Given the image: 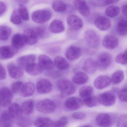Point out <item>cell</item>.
Segmentation results:
<instances>
[{"label": "cell", "mask_w": 127, "mask_h": 127, "mask_svg": "<svg viewBox=\"0 0 127 127\" xmlns=\"http://www.w3.org/2000/svg\"><path fill=\"white\" fill-rule=\"evenodd\" d=\"M115 122V116L108 113L100 114L95 119L96 125L99 127H111Z\"/></svg>", "instance_id": "cell-1"}, {"label": "cell", "mask_w": 127, "mask_h": 127, "mask_svg": "<svg viewBox=\"0 0 127 127\" xmlns=\"http://www.w3.org/2000/svg\"><path fill=\"white\" fill-rule=\"evenodd\" d=\"M37 110L43 113H53L56 109V105L49 99L46 98L39 101L36 104Z\"/></svg>", "instance_id": "cell-2"}, {"label": "cell", "mask_w": 127, "mask_h": 127, "mask_svg": "<svg viewBox=\"0 0 127 127\" xmlns=\"http://www.w3.org/2000/svg\"><path fill=\"white\" fill-rule=\"evenodd\" d=\"M84 37L87 43L93 48L98 47L100 43V36L97 32L92 30H88L85 31Z\"/></svg>", "instance_id": "cell-3"}, {"label": "cell", "mask_w": 127, "mask_h": 127, "mask_svg": "<svg viewBox=\"0 0 127 127\" xmlns=\"http://www.w3.org/2000/svg\"><path fill=\"white\" fill-rule=\"evenodd\" d=\"M58 89L62 94L69 95L73 94L75 91L74 85L69 80L61 79L59 80L57 83Z\"/></svg>", "instance_id": "cell-4"}, {"label": "cell", "mask_w": 127, "mask_h": 127, "mask_svg": "<svg viewBox=\"0 0 127 127\" xmlns=\"http://www.w3.org/2000/svg\"><path fill=\"white\" fill-rule=\"evenodd\" d=\"M112 56L107 52L103 53L100 54L96 61L97 69L104 71L108 68L111 63Z\"/></svg>", "instance_id": "cell-5"}, {"label": "cell", "mask_w": 127, "mask_h": 127, "mask_svg": "<svg viewBox=\"0 0 127 127\" xmlns=\"http://www.w3.org/2000/svg\"><path fill=\"white\" fill-rule=\"evenodd\" d=\"M52 17L50 11L46 9H40L35 11L32 15V20L37 23L41 24L49 21Z\"/></svg>", "instance_id": "cell-6"}, {"label": "cell", "mask_w": 127, "mask_h": 127, "mask_svg": "<svg viewBox=\"0 0 127 127\" xmlns=\"http://www.w3.org/2000/svg\"><path fill=\"white\" fill-rule=\"evenodd\" d=\"M52 88V84L47 79H41L36 84V91L38 93L40 94H47L51 92Z\"/></svg>", "instance_id": "cell-7"}, {"label": "cell", "mask_w": 127, "mask_h": 127, "mask_svg": "<svg viewBox=\"0 0 127 127\" xmlns=\"http://www.w3.org/2000/svg\"><path fill=\"white\" fill-rule=\"evenodd\" d=\"M82 100L78 97L72 96L67 98L64 101V106L67 110L73 111L78 110L82 106Z\"/></svg>", "instance_id": "cell-8"}, {"label": "cell", "mask_w": 127, "mask_h": 127, "mask_svg": "<svg viewBox=\"0 0 127 127\" xmlns=\"http://www.w3.org/2000/svg\"><path fill=\"white\" fill-rule=\"evenodd\" d=\"M12 93L11 91L6 87H3L0 89V99L1 107H7L10 105L13 98Z\"/></svg>", "instance_id": "cell-9"}, {"label": "cell", "mask_w": 127, "mask_h": 127, "mask_svg": "<svg viewBox=\"0 0 127 127\" xmlns=\"http://www.w3.org/2000/svg\"><path fill=\"white\" fill-rule=\"evenodd\" d=\"M97 98L99 104L106 107L112 106L114 104L116 101L114 94L108 92L99 94Z\"/></svg>", "instance_id": "cell-10"}, {"label": "cell", "mask_w": 127, "mask_h": 127, "mask_svg": "<svg viewBox=\"0 0 127 127\" xmlns=\"http://www.w3.org/2000/svg\"><path fill=\"white\" fill-rule=\"evenodd\" d=\"M24 36L27 44L30 46L36 44L38 41L39 37L35 30L32 29H27L24 32Z\"/></svg>", "instance_id": "cell-11"}, {"label": "cell", "mask_w": 127, "mask_h": 127, "mask_svg": "<svg viewBox=\"0 0 127 127\" xmlns=\"http://www.w3.org/2000/svg\"><path fill=\"white\" fill-rule=\"evenodd\" d=\"M67 22L69 27L75 31L81 29L83 26V21L81 18L74 15H70L67 17Z\"/></svg>", "instance_id": "cell-12"}, {"label": "cell", "mask_w": 127, "mask_h": 127, "mask_svg": "<svg viewBox=\"0 0 127 127\" xmlns=\"http://www.w3.org/2000/svg\"><path fill=\"white\" fill-rule=\"evenodd\" d=\"M18 49L12 46H4L0 49V58L1 59H8L14 57L18 52Z\"/></svg>", "instance_id": "cell-13"}, {"label": "cell", "mask_w": 127, "mask_h": 127, "mask_svg": "<svg viewBox=\"0 0 127 127\" xmlns=\"http://www.w3.org/2000/svg\"><path fill=\"white\" fill-rule=\"evenodd\" d=\"M7 69L9 74L12 78L18 79L23 76V71L18 65L13 63H10L8 64Z\"/></svg>", "instance_id": "cell-14"}, {"label": "cell", "mask_w": 127, "mask_h": 127, "mask_svg": "<svg viewBox=\"0 0 127 127\" xmlns=\"http://www.w3.org/2000/svg\"><path fill=\"white\" fill-rule=\"evenodd\" d=\"M102 44L106 49L109 50L114 49L117 47L119 44V40L114 35H108L103 38Z\"/></svg>", "instance_id": "cell-15"}, {"label": "cell", "mask_w": 127, "mask_h": 127, "mask_svg": "<svg viewBox=\"0 0 127 127\" xmlns=\"http://www.w3.org/2000/svg\"><path fill=\"white\" fill-rule=\"evenodd\" d=\"M73 4L76 10L82 16L88 17L90 15V10L86 1L76 0L73 1Z\"/></svg>", "instance_id": "cell-16"}, {"label": "cell", "mask_w": 127, "mask_h": 127, "mask_svg": "<svg viewBox=\"0 0 127 127\" xmlns=\"http://www.w3.org/2000/svg\"><path fill=\"white\" fill-rule=\"evenodd\" d=\"M81 54V49L79 47L71 46L68 47L66 51V56L68 60L72 61L79 58Z\"/></svg>", "instance_id": "cell-17"}, {"label": "cell", "mask_w": 127, "mask_h": 127, "mask_svg": "<svg viewBox=\"0 0 127 127\" xmlns=\"http://www.w3.org/2000/svg\"><path fill=\"white\" fill-rule=\"evenodd\" d=\"M93 84L96 88L98 90H102L108 87L111 84V81L108 76L101 75L95 79Z\"/></svg>", "instance_id": "cell-18"}, {"label": "cell", "mask_w": 127, "mask_h": 127, "mask_svg": "<svg viewBox=\"0 0 127 127\" xmlns=\"http://www.w3.org/2000/svg\"><path fill=\"white\" fill-rule=\"evenodd\" d=\"M36 56L33 54L26 55L21 56L18 59L17 63L21 68L26 69L27 66L34 63L36 60Z\"/></svg>", "instance_id": "cell-19"}, {"label": "cell", "mask_w": 127, "mask_h": 127, "mask_svg": "<svg viewBox=\"0 0 127 127\" xmlns=\"http://www.w3.org/2000/svg\"><path fill=\"white\" fill-rule=\"evenodd\" d=\"M38 64L43 69L50 70L55 67L54 62L52 59L46 55H41L38 58Z\"/></svg>", "instance_id": "cell-20"}, {"label": "cell", "mask_w": 127, "mask_h": 127, "mask_svg": "<svg viewBox=\"0 0 127 127\" xmlns=\"http://www.w3.org/2000/svg\"><path fill=\"white\" fill-rule=\"evenodd\" d=\"M8 113L12 119L17 120L23 116V113L21 106L16 103H13L9 106Z\"/></svg>", "instance_id": "cell-21"}, {"label": "cell", "mask_w": 127, "mask_h": 127, "mask_svg": "<svg viewBox=\"0 0 127 127\" xmlns=\"http://www.w3.org/2000/svg\"><path fill=\"white\" fill-rule=\"evenodd\" d=\"M96 27L101 31L108 30L111 26L110 20L104 17H99L96 18L94 21Z\"/></svg>", "instance_id": "cell-22"}, {"label": "cell", "mask_w": 127, "mask_h": 127, "mask_svg": "<svg viewBox=\"0 0 127 127\" xmlns=\"http://www.w3.org/2000/svg\"><path fill=\"white\" fill-rule=\"evenodd\" d=\"M82 69L86 73L93 74L97 69L96 61L91 58L87 59L83 64Z\"/></svg>", "instance_id": "cell-23"}, {"label": "cell", "mask_w": 127, "mask_h": 127, "mask_svg": "<svg viewBox=\"0 0 127 127\" xmlns=\"http://www.w3.org/2000/svg\"><path fill=\"white\" fill-rule=\"evenodd\" d=\"M35 89L36 87L34 83L32 82H27L24 84L20 93L23 97H30L34 93Z\"/></svg>", "instance_id": "cell-24"}, {"label": "cell", "mask_w": 127, "mask_h": 127, "mask_svg": "<svg viewBox=\"0 0 127 127\" xmlns=\"http://www.w3.org/2000/svg\"><path fill=\"white\" fill-rule=\"evenodd\" d=\"M11 44L12 46L18 50L23 48L27 44L23 34L17 33L13 35L12 38Z\"/></svg>", "instance_id": "cell-25"}, {"label": "cell", "mask_w": 127, "mask_h": 127, "mask_svg": "<svg viewBox=\"0 0 127 127\" xmlns=\"http://www.w3.org/2000/svg\"><path fill=\"white\" fill-rule=\"evenodd\" d=\"M64 23L61 21L55 20L53 21L50 24L49 30L51 32L54 34H58L64 30Z\"/></svg>", "instance_id": "cell-26"}, {"label": "cell", "mask_w": 127, "mask_h": 127, "mask_svg": "<svg viewBox=\"0 0 127 127\" xmlns=\"http://www.w3.org/2000/svg\"><path fill=\"white\" fill-rule=\"evenodd\" d=\"M88 79V76L85 73L79 72L73 76L72 81L76 84L82 85L87 82Z\"/></svg>", "instance_id": "cell-27"}, {"label": "cell", "mask_w": 127, "mask_h": 127, "mask_svg": "<svg viewBox=\"0 0 127 127\" xmlns=\"http://www.w3.org/2000/svg\"><path fill=\"white\" fill-rule=\"evenodd\" d=\"M53 122L50 118L40 117L36 119L33 124L35 127H51Z\"/></svg>", "instance_id": "cell-28"}, {"label": "cell", "mask_w": 127, "mask_h": 127, "mask_svg": "<svg viewBox=\"0 0 127 127\" xmlns=\"http://www.w3.org/2000/svg\"><path fill=\"white\" fill-rule=\"evenodd\" d=\"M54 63L55 66L60 70H65L68 69L69 67L68 62L62 56H58L56 57Z\"/></svg>", "instance_id": "cell-29"}, {"label": "cell", "mask_w": 127, "mask_h": 127, "mask_svg": "<svg viewBox=\"0 0 127 127\" xmlns=\"http://www.w3.org/2000/svg\"><path fill=\"white\" fill-rule=\"evenodd\" d=\"M25 70L28 74L32 76H37L40 75L43 71V69L39 64L35 63L27 66Z\"/></svg>", "instance_id": "cell-30"}, {"label": "cell", "mask_w": 127, "mask_h": 127, "mask_svg": "<svg viewBox=\"0 0 127 127\" xmlns=\"http://www.w3.org/2000/svg\"><path fill=\"white\" fill-rule=\"evenodd\" d=\"M12 119L7 111H3L0 115V127H12Z\"/></svg>", "instance_id": "cell-31"}, {"label": "cell", "mask_w": 127, "mask_h": 127, "mask_svg": "<svg viewBox=\"0 0 127 127\" xmlns=\"http://www.w3.org/2000/svg\"><path fill=\"white\" fill-rule=\"evenodd\" d=\"M34 103L32 100L29 99L24 102L21 106L23 113L27 115L32 113L34 110Z\"/></svg>", "instance_id": "cell-32"}, {"label": "cell", "mask_w": 127, "mask_h": 127, "mask_svg": "<svg viewBox=\"0 0 127 127\" xmlns=\"http://www.w3.org/2000/svg\"><path fill=\"white\" fill-rule=\"evenodd\" d=\"M124 78V73L122 70H118L114 72L111 78V83L113 85L119 84L121 83Z\"/></svg>", "instance_id": "cell-33"}, {"label": "cell", "mask_w": 127, "mask_h": 127, "mask_svg": "<svg viewBox=\"0 0 127 127\" xmlns=\"http://www.w3.org/2000/svg\"><path fill=\"white\" fill-rule=\"evenodd\" d=\"M117 32L120 35H126L127 34V21L122 20L120 21L117 26Z\"/></svg>", "instance_id": "cell-34"}, {"label": "cell", "mask_w": 127, "mask_h": 127, "mask_svg": "<svg viewBox=\"0 0 127 127\" xmlns=\"http://www.w3.org/2000/svg\"><path fill=\"white\" fill-rule=\"evenodd\" d=\"M93 88L91 86H84L82 87L79 90V96L83 99L92 95Z\"/></svg>", "instance_id": "cell-35"}, {"label": "cell", "mask_w": 127, "mask_h": 127, "mask_svg": "<svg viewBox=\"0 0 127 127\" xmlns=\"http://www.w3.org/2000/svg\"><path fill=\"white\" fill-rule=\"evenodd\" d=\"M82 101L85 106L90 108L96 107L99 104L97 97L93 95L84 99Z\"/></svg>", "instance_id": "cell-36"}, {"label": "cell", "mask_w": 127, "mask_h": 127, "mask_svg": "<svg viewBox=\"0 0 127 127\" xmlns=\"http://www.w3.org/2000/svg\"><path fill=\"white\" fill-rule=\"evenodd\" d=\"M120 12L119 7L117 6L111 5L106 8L105 14L108 17L110 18L115 17L117 16Z\"/></svg>", "instance_id": "cell-37"}, {"label": "cell", "mask_w": 127, "mask_h": 127, "mask_svg": "<svg viewBox=\"0 0 127 127\" xmlns=\"http://www.w3.org/2000/svg\"><path fill=\"white\" fill-rule=\"evenodd\" d=\"M53 9L55 11L62 12L66 11L67 6L64 1L61 0L53 1L52 5Z\"/></svg>", "instance_id": "cell-38"}, {"label": "cell", "mask_w": 127, "mask_h": 127, "mask_svg": "<svg viewBox=\"0 0 127 127\" xmlns=\"http://www.w3.org/2000/svg\"><path fill=\"white\" fill-rule=\"evenodd\" d=\"M32 123L30 117L22 116L17 120V125L18 127H32Z\"/></svg>", "instance_id": "cell-39"}, {"label": "cell", "mask_w": 127, "mask_h": 127, "mask_svg": "<svg viewBox=\"0 0 127 127\" xmlns=\"http://www.w3.org/2000/svg\"><path fill=\"white\" fill-rule=\"evenodd\" d=\"M11 29L6 26H0V39L2 41L7 40L11 35Z\"/></svg>", "instance_id": "cell-40"}, {"label": "cell", "mask_w": 127, "mask_h": 127, "mask_svg": "<svg viewBox=\"0 0 127 127\" xmlns=\"http://www.w3.org/2000/svg\"><path fill=\"white\" fill-rule=\"evenodd\" d=\"M119 2L116 0H92L90 2L93 5L98 7H102L105 6L111 5Z\"/></svg>", "instance_id": "cell-41"}, {"label": "cell", "mask_w": 127, "mask_h": 127, "mask_svg": "<svg viewBox=\"0 0 127 127\" xmlns=\"http://www.w3.org/2000/svg\"><path fill=\"white\" fill-rule=\"evenodd\" d=\"M18 12L22 20L26 21L29 20V11L27 7L23 4H20L18 8Z\"/></svg>", "instance_id": "cell-42"}, {"label": "cell", "mask_w": 127, "mask_h": 127, "mask_svg": "<svg viewBox=\"0 0 127 127\" xmlns=\"http://www.w3.org/2000/svg\"><path fill=\"white\" fill-rule=\"evenodd\" d=\"M23 85V83L20 81H17L14 82L12 84L11 91L14 94L21 93Z\"/></svg>", "instance_id": "cell-43"}, {"label": "cell", "mask_w": 127, "mask_h": 127, "mask_svg": "<svg viewBox=\"0 0 127 127\" xmlns=\"http://www.w3.org/2000/svg\"><path fill=\"white\" fill-rule=\"evenodd\" d=\"M68 123V120L66 116H62L58 120L53 122L51 127H66Z\"/></svg>", "instance_id": "cell-44"}, {"label": "cell", "mask_w": 127, "mask_h": 127, "mask_svg": "<svg viewBox=\"0 0 127 127\" xmlns=\"http://www.w3.org/2000/svg\"><path fill=\"white\" fill-rule=\"evenodd\" d=\"M22 20L18 11L14 10L12 12L10 18L11 22L15 25H20L22 23Z\"/></svg>", "instance_id": "cell-45"}, {"label": "cell", "mask_w": 127, "mask_h": 127, "mask_svg": "<svg viewBox=\"0 0 127 127\" xmlns=\"http://www.w3.org/2000/svg\"><path fill=\"white\" fill-rule=\"evenodd\" d=\"M115 61L117 64H127V49L122 53L119 54L116 56Z\"/></svg>", "instance_id": "cell-46"}, {"label": "cell", "mask_w": 127, "mask_h": 127, "mask_svg": "<svg viewBox=\"0 0 127 127\" xmlns=\"http://www.w3.org/2000/svg\"><path fill=\"white\" fill-rule=\"evenodd\" d=\"M117 127H127V114L121 115L118 119Z\"/></svg>", "instance_id": "cell-47"}, {"label": "cell", "mask_w": 127, "mask_h": 127, "mask_svg": "<svg viewBox=\"0 0 127 127\" xmlns=\"http://www.w3.org/2000/svg\"><path fill=\"white\" fill-rule=\"evenodd\" d=\"M117 95L120 101L127 102V88H123L119 91Z\"/></svg>", "instance_id": "cell-48"}, {"label": "cell", "mask_w": 127, "mask_h": 127, "mask_svg": "<svg viewBox=\"0 0 127 127\" xmlns=\"http://www.w3.org/2000/svg\"><path fill=\"white\" fill-rule=\"evenodd\" d=\"M72 117L76 120H82L85 118V114L82 112H75L72 115Z\"/></svg>", "instance_id": "cell-49"}, {"label": "cell", "mask_w": 127, "mask_h": 127, "mask_svg": "<svg viewBox=\"0 0 127 127\" xmlns=\"http://www.w3.org/2000/svg\"><path fill=\"white\" fill-rule=\"evenodd\" d=\"M0 80H3L6 77V73L5 67L1 64H0Z\"/></svg>", "instance_id": "cell-50"}, {"label": "cell", "mask_w": 127, "mask_h": 127, "mask_svg": "<svg viewBox=\"0 0 127 127\" xmlns=\"http://www.w3.org/2000/svg\"><path fill=\"white\" fill-rule=\"evenodd\" d=\"M6 5L3 2H0V15L2 16L3 14L5 13L6 11Z\"/></svg>", "instance_id": "cell-51"}, {"label": "cell", "mask_w": 127, "mask_h": 127, "mask_svg": "<svg viewBox=\"0 0 127 127\" xmlns=\"http://www.w3.org/2000/svg\"><path fill=\"white\" fill-rule=\"evenodd\" d=\"M121 11L123 14L127 17V3L124 4L122 6Z\"/></svg>", "instance_id": "cell-52"}, {"label": "cell", "mask_w": 127, "mask_h": 127, "mask_svg": "<svg viewBox=\"0 0 127 127\" xmlns=\"http://www.w3.org/2000/svg\"><path fill=\"white\" fill-rule=\"evenodd\" d=\"M79 127H91V126L89 125H85Z\"/></svg>", "instance_id": "cell-53"}]
</instances>
